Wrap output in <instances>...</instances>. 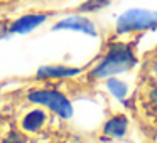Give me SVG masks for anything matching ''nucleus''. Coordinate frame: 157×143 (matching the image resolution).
<instances>
[{
    "label": "nucleus",
    "mask_w": 157,
    "mask_h": 143,
    "mask_svg": "<svg viewBox=\"0 0 157 143\" xmlns=\"http://www.w3.org/2000/svg\"><path fill=\"white\" fill-rule=\"evenodd\" d=\"M154 74H155V76H157V64H155V66H154Z\"/></svg>",
    "instance_id": "nucleus-13"
},
{
    "label": "nucleus",
    "mask_w": 157,
    "mask_h": 143,
    "mask_svg": "<svg viewBox=\"0 0 157 143\" xmlns=\"http://www.w3.org/2000/svg\"><path fill=\"white\" fill-rule=\"evenodd\" d=\"M44 121H46V113L41 111V109H34V111L25 115L24 121H22V126L27 131H36V130L41 128Z\"/></svg>",
    "instance_id": "nucleus-8"
},
{
    "label": "nucleus",
    "mask_w": 157,
    "mask_h": 143,
    "mask_svg": "<svg viewBox=\"0 0 157 143\" xmlns=\"http://www.w3.org/2000/svg\"><path fill=\"white\" fill-rule=\"evenodd\" d=\"M135 62H137V59L128 46L113 44V46H110L108 54L98 64V68L91 72V76L93 78H110L113 74L128 71L130 68L135 66Z\"/></svg>",
    "instance_id": "nucleus-1"
},
{
    "label": "nucleus",
    "mask_w": 157,
    "mask_h": 143,
    "mask_svg": "<svg viewBox=\"0 0 157 143\" xmlns=\"http://www.w3.org/2000/svg\"><path fill=\"white\" fill-rule=\"evenodd\" d=\"M127 126H128V121L123 115H118L115 118H112L110 121H106L105 125V135L112 136V138H120L127 133Z\"/></svg>",
    "instance_id": "nucleus-7"
},
{
    "label": "nucleus",
    "mask_w": 157,
    "mask_h": 143,
    "mask_svg": "<svg viewBox=\"0 0 157 143\" xmlns=\"http://www.w3.org/2000/svg\"><path fill=\"white\" fill-rule=\"evenodd\" d=\"M48 19L46 14H25L22 17H19L17 20H14L9 29L5 31V35H14V34H29L34 29H37L39 25H42Z\"/></svg>",
    "instance_id": "nucleus-4"
},
{
    "label": "nucleus",
    "mask_w": 157,
    "mask_h": 143,
    "mask_svg": "<svg viewBox=\"0 0 157 143\" xmlns=\"http://www.w3.org/2000/svg\"><path fill=\"white\" fill-rule=\"evenodd\" d=\"M152 99H154V103H155V106H157V91H152Z\"/></svg>",
    "instance_id": "nucleus-12"
},
{
    "label": "nucleus",
    "mask_w": 157,
    "mask_h": 143,
    "mask_svg": "<svg viewBox=\"0 0 157 143\" xmlns=\"http://www.w3.org/2000/svg\"><path fill=\"white\" fill-rule=\"evenodd\" d=\"M61 29L83 32V34L93 35V37L96 35V29L93 25V22L85 19V17H81V15H71V17H66L63 20H59L58 24L52 25V31H61Z\"/></svg>",
    "instance_id": "nucleus-5"
},
{
    "label": "nucleus",
    "mask_w": 157,
    "mask_h": 143,
    "mask_svg": "<svg viewBox=\"0 0 157 143\" xmlns=\"http://www.w3.org/2000/svg\"><path fill=\"white\" fill-rule=\"evenodd\" d=\"M108 4H110L108 0H86L85 4L79 5V10L81 12H96L100 9L106 7Z\"/></svg>",
    "instance_id": "nucleus-10"
},
{
    "label": "nucleus",
    "mask_w": 157,
    "mask_h": 143,
    "mask_svg": "<svg viewBox=\"0 0 157 143\" xmlns=\"http://www.w3.org/2000/svg\"><path fill=\"white\" fill-rule=\"evenodd\" d=\"M154 27H157V12L144 9H130L117 20V31L120 34L132 31H147Z\"/></svg>",
    "instance_id": "nucleus-2"
},
{
    "label": "nucleus",
    "mask_w": 157,
    "mask_h": 143,
    "mask_svg": "<svg viewBox=\"0 0 157 143\" xmlns=\"http://www.w3.org/2000/svg\"><path fill=\"white\" fill-rule=\"evenodd\" d=\"M106 86H108L110 93H112L115 98H118V99H123V98H125V94H127V86L123 84L122 81H118V79H110V81L106 82Z\"/></svg>",
    "instance_id": "nucleus-9"
},
{
    "label": "nucleus",
    "mask_w": 157,
    "mask_h": 143,
    "mask_svg": "<svg viewBox=\"0 0 157 143\" xmlns=\"http://www.w3.org/2000/svg\"><path fill=\"white\" fill-rule=\"evenodd\" d=\"M2 143H24V140L21 138V135H17L15 131H12V133H9V135L5 136Z\"/></svg>",
    "instance_id": "nucleus-11"
},
{
    "label": "nucleus",
    "mask_w": 157,
    "mask_h": 143,
    "mask_svg": "<svg viewBox=\"0 0 157 143\" xmlns=\"http://www.w3.org/2000/svg\"><path fill=\"white\" fill-rule=\"evenodd\" d=\"M29 101L39 103V105L49 106L52 111H56L63 118H69L73 115L71 103L58 91H34L29 94Z\"/></svg>",
    "instance_id": "nucleus-3"
},
{
    "label": "nucleus",
    "mask_w": 157,
    "mask_h": 143,
    "mask_svg": "<svg viewBox=\"0 0 157 143\" xmlns=\"http://www.w3.org/2000/svg\"><path fill=\"white\" fill-rule=\"evenodd\" d=\"M76 74H79V69L64 66H44L37 71V78H71Z\"/></svg>",
    "instance_id": "nucleus-6"
}]
</instances>
